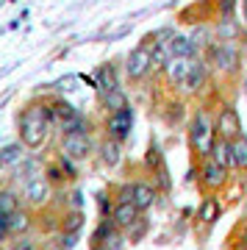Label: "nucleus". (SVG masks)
Here are the masks:
<instances>
[{
  "label": "nucleus",
  "instance_id": "0eeeda50",
  "mask_svg": "<svg viewBox=\"0 0 247 250\" xmlns=\"http://www.w3.org/2000/svg\"><path fill=\"white\" fill-rule=\"evenodd\" d=\"M64 156L67 159H86L89 153V136L86 134H70L64 136Z\"/></svg>",
  "mask_w": 247,
  "mask_h": 250
},
{
  "label": "nucleus",
  "instance_id": "473e14b6",
  "mask_svg": "<svg viewBox=\"0 0 247 250\" xmlns=\"http://www.w3.org/2000/svg\"><path fill=\"white\" fill-rule=\"evenodd\" d=\"M245 6H247V0H245Z\"/></svg>",
  "mask_w": 247,
  "mask_h": 250
},
{
  "label": "nucleus",
  "instance_id": "bb28decb",
  "mask_svg": "<svg viewBox=\"0 0 247 250\" xmlns=\"http://www.w3.org/2000/svg\"><path fill=\"white\" fill-rule=\"evenodd\" d=\"M230 11H233V0H222V20H230Z\"/></svg>",
  "mask_w": 247,
  "mask_h": 250
},
{
  "label": "nucleus",
  "instance_id": "1a4fd4ad",
  "mask_svg": "<svg viewBox=\"0 0 247 250\" xmlns=\"http://www.w3.org/2000/svg\"><path fill=\"white\" fill-rule=\"evenodd\" d=\"M25 197L31 200V203L42 206L47 197H50V184L42 178V175H36V178H28L25 184Z\"/></svg>",
  "mask_w": 247,
  "mask_h": 250
},
{
  "label": "nucleus",
  "instance_id": "a878e982",
  "mask_svg": "<svg viewBox=\"0 0 247 250\" xmlns=\"http://www.w3.org/2000/svg\"><path fill=\"white\" fill-rule=\"evenodd\" d=\"M9 231H11V228H9V214H3V211H0V239H3Z\"/></svg>",
  "mask_w": 247,
  "mask_h": 250
},
{
  "label": "nucleus",
  "instance_id": "dca6fc26",
  "mask_svg": "<svg viewBox=\"0 0 247 250\" xmlns=\"http://www.w3.org/2000/svg\"><path fill=\"white\" fill-rule=\"evenodd\" d=\"M206 83V64L203 62H194L192 67V75H189V83H186V89L189 92H197L200 86Z\"/></svg>",
  "mask_w": 247,
  "mask_h": 250
},
{
  "label": "nucleus",
  "instance_id": "9b49d317",
  "mask_svg": "<svg viewBox=\"0 0 247 250\" xmlns=\"http://www.w3.org/2000/svg\"><path fill=\"white\" fill-rule=\"evenodd\" d=\"M153 200H156V189L150 184H133V206L144 211V208H150Z\"/></svg>",
  "mask_w": 247,
  "mask_h": 250
},
{
  "label": "nucleus",
  "instance_id": "f257e3e1",
  "mask_svg": "<svg viewBox=\"0 0 247 250\" xmlns=\"http://www.w3.org/2000/svg\"><path fill=\"white\" fill-rule=\"evenodd\" d=\"M50 108L44 106H31L22 111L20 117V136H22V145L25 147H39V145L47 139V131H50Z\"/></svg>",
  "mask_w": 247,
  "mask_h": 250
},
{
  "label": "nucleus",
  "instance_id": "a211bd4d",
  "mask_svg": "<svg viewBox=\"0 0 247 250\" xmlns=\"http://www.w3.org/2000/svg\"><path fill=\"white\" fill-rule=\"evenodd\" d=\"M97 83H100V89L106 92H117V78H114V70L111 67H103V70L97 72Z\"/></svg>",
  "mask_w": 247,
  "mask_h": 250
},
{
  "label": "nucleus",
  "instance_id": "ddd939ff",
  "mask_svg": "<svg viewBox=\"0 0 247 250\" xmlns=\"http://www.w3.org/2000/svg\"><path fill=\"white\" fill-rule=\"evenodd\" d=\"M167 47H169V59H178V56H192L194 42H189L186 36H172L167 42Z\"/></svg>",
  "mask_w": 247,
  "mask_h": 250
},
{
  "label": "nucleus",
  "instance_id": "cd10ccee",
  "mask_svg": "<svg viewBox=\"0 0 247 250\" xmlns=\"http://www.w3.org/2000/svg\"><path fill=\"white\" fill-rule=\"evenodd\" d=\"M75 245V233H67V236H62V248H72Z\"/></svg>",
  "mask_w": 247,
  "mask_h": 250
},
{
  "label": "nucleus",
  "instance_id": "b1692460",
  "mask_svg": "<svg viewBox=\"0 0 247 250\" xmlns=\"http://www.w3.org/2000/svg\"><path fill=\"white\" fill-rule=\"evenodd\" d=\"M217 214H220V203H217V200H206L203 208H200V220L214 223V220H217Z\"/></svg>",
  "mask_w": 247,
  "mask_h": 250
},
{
  "label": "nucleus",
  "instance_id": "393cba45",
  "mask_svg": "<svg viewBox=\"0 0 247 250\" xmlns=\"http://www.w3.org/2000/svg\"><path fill=\"white\" fill-rule=\"evenodd\" d=\"M81 223H83V217H81L78 211H75V214L67 217V223H64V231H67V233H75V231L81 228Z\"/></svg>",
  "mask_w": 247,
  "mask_h": 250
},
{
  "label": "nucleus",
  "instance_id": "f8f14e48",
  "mask_svg": "<svg viewBox=\"0 0 247 250\" xmlns=\"http://www.w3.org/2000/svg\"><path fill=\"white\" fill-rule=\"evenodd\" d=\"M203 181H206V187H211V189L222 187V181H225V167H222V164H217V161L211 159L203 167Z\"/></svg>",
  "mask_w": 247,
  "mask_h": 250
},
{
  "label": "nucleus",
  "instance_id": "c756f323",
  "mask_svg": "<svg viewBox=\"0 0 247 250\" xmlns=\"http://www.w3.org/2000/svg\"><path fill=\"white\" fill-rule=\"evenodd\" d=\"M242 242H245V248H247V231H245V239H242Z\"/></svg>",
  "mask_w": 247,
  "mask_h": 250
},
{
  "label": "nucleus",
  "instance_id": "c85d7f7f",
  "mask_svg": "<svg viewBox=\"0 0 247 250\" xmlns=\"http://www.w3.org/2000/svg\"><path fill=\"white\" fill-rule=\"evenodd\" d=\"M14 250H31V245H28V242H20V245H17Z\"/></svg>",
  "mask_w": 247,
  "mask_h": 250
},
{
  "label": "nucleus",
  "instance_id": "2eb2a0df",
  "mask_svg": "<svg viewBox=\"0 0 247 250\" xmlns=\"http://www.w3.org/2000/svg\"><path fill=\"white\" fill-rule=\"evenodd\" d=\"M211 156H214V161H217V164H222V167L233 164V159H230V142H228V139H220V142L214 145Z\"/></svg>",
  "mask_w": 247,
  "mask_h": 250
},
{
  "label": "nucleus",
  "instance_id": "412c9836",
  "mask_svg": "<svg viewBox=\"0 0 247 250\" xmlns=\"http://www.w3.org/2000/svg\"><path fill=\"white\" fill-rule=\"evenodd\" d=\"M0 159H3V164H17V161L22 159V147H20V145H6V147L0 150Z\"/></svg>",
  "mask_w": 247,
  "mask_h": 250
},
{
  "label": "nucleus",
  "instance_id": "f3484780",
  "mask_svg": "<svg viewBox=\"0 0 247 250\" xmlns=\"http://www.w3.org/2000/svg\"><path fill=\"white\" fill-rule=\"evenodd\" d=\"M50 114H53V120H59V123H70L72 117H78V111H75V108L70 106V103H62V100H59V103H53V108H50Z\"/></svg>",
  "mask_w": 247,
  "mask_h": 250
},
{
  "label": "nucleus",
  "instance_id": "20e7f679",
  "mask_svg": "<svg viewBox=\"0 0 247 250\" xmlns=\"http://www.w3.org/2000/svg\"><path fill=\"white\" fill-rule=\"evenodd\" d=\"M153 67V53L147 47H133L131 53H128V64H125V70L131 78H144Z\"/></svg>",
  "mask_w": 247,
  "mask_h": 250
},
{
  "label": "nucleus",
  "instance_id": "2f4dec72",
  "mask_svg": "<svg viewBox=\"0 0 247 250\" xmlns=\"http://www.w3.org/2000/svg\"><path fill=\"white\" fill-rule=\"evenodd\" d=\"M0 167H3V159H0Z\"/></svg>",
  "mask_w": 247,
  "mask_h": 250
},
{
  "label": "nucleus",
  "instance_id": "4be33fe9",
  "mask_svg": "<svg viewBox=\"0 0 247 250\" xmlns=\"http://www.w3.org/2000/svg\"><path fill=\"white\" fill-rule=\"evenodd\" d=\"M117 161H120V147H117V142H106L103 145V164L106 167H114Z\"/></svg>",
  "mask_w": 247,
  "mask_h": 250
},
{
  "label": "nucleus",
  "instance_id": "4468645a",
  "mask_svg": "<svg viewBox=\"0 0 247 250\" xmlns=\"http://www.w3.org/2000/svg\"><path fill=\"white\" fill-rule=\"evenodd\" d=\"M230 159H233V167H247V139L239 136L230 142Z\"/></svg>",
  "mask_w": 247,
  "mask_h": 250
},
{
  "label": "nucleus",
  "instance_id": "423d86ee",
  "mask_svg": "<svg viewBox=\"0 0 247 250\" xmlns=\"http://www.w3.org/2000/svg\"><path fill=\"white\" fill-rule=\"evenodd\" d=\"M131 125H133V111H131V108L111 114V117H108V134H111V139H114V142L125 139V136L131 134Z\"/></svg>",
  "mask_w": 247,
  "mask_h": 250
},
{
  "label": "nucleus",
  "instance_id": "aec40b11",
  "mask_svg": "<svg viewBox=\"0 0 247 250\" xmlns=\"http://www.w3.org/2000/svg\"><path fill=\"white\" fill-rule=\"evenodd\" d=\"M28 225H31V220H28V214H25V211H14V214L9 217V228H11L14 233L28 231Z\"/></svg>",
  "mask_w": 247,
  "mask_h": 250
},
{
  "label": "nucleus",
  "instance_id": "7ed1b4c3",
  "mask_svg": "<svg viewBox=\"0 0 247 250\" xmlns=\"http://www.w3.org/2000/svg\"><path fill=\"white\" fill-rule=\"evenodd\" d=\"M197 59H192V56H178V59H167V64H164V70H167V78L172 81V83H178V86H184L189 83V75H192V67Z\"/></svg>",
  "mask_w": 247,
  "mask_h": 250
},
{
  "label": "nucleus",
  "instance_id": "9d476101",
  "mask_svg": "<svg viewBox=\"0 0 247 250\" xmlns=\"http://www.w3.org/2000/svg\"><path fill=\"white\" fill-rule=\"evenodd\" d=\"M139 220V208L133 206V200H120V206L114 208V223L120 228H131Z\"/></svg>",
  "mask_w": 247,
  "mask_h": 250
},
{
  "label": "nucleus",
  "instance_id": "5701e85b",
  "mask_svg": "<svg viewBox=\"0 0 247 250\" xmlns=\"http://www.w3.org/2000/svg\"><path fill=\"white\" fill-rule=\"evenodd\" d=\"M0 211L3 214H14V211H20L17 208V197L11 195V192H0Z\"/></svg>",
  "mask_w": 247,
  "mask_h": 250
},
{
  "label": "nucleus",
  "instance_id": "6e6552de",
  "mask_svg": "<svg viewBox=\"0 0 247 250\" xmlns=\"http://www.w3.org/2000/svg\"><path fill=\"white\" fill-rule=\"evenodd\" d=\"M239 134H242V123H239L236 111L233 108H225L220 114V139L233 142V139H239Z\"/></svg>",
  "mask_w": 247,
  "mask_h": 250
},
{
  "label": "nucleus",
  "instance_id": "6ab92c4d",
  "mask_svg": "<svg viewBox=\"0 0 247 250\" xmlns=\"http://www.w3.org/2000/svg\"><path fill=\"white\" fill-rule=\"evenodd\" d=\"M106 108H111V114H117V111H125L128 108V100H125V95L120 89L117 92H108L106 95Z\"/></svg>",
  "mask_w": 247,
  "mask_h": 250
},
{
  "label": "nucleus",
  "instance_id": "39448f33",
  "mask_svg": "<svg viewBox=\"0 0 247 250\" xmlns=\"http://www.w3.org/2000/svg\"><path fill=\"white\" fill-rule=\"evenodd\" d=\"M208 56H211L214 67H220V70H225V72H233L239 67V53L230 45H225V42L211 45V47H208Z\"/></svg>",
  "mask_w": 247,
  "mask_h": 250
},
{
  "label": "nucleus",
  "instance_id": "72a5a7b5",
  "mask_svg": "<svg viewBox=\"0 0 247 250\" xmlns=\"http://www.w3.org/2000/svg\"><path fill=\"white\" fill-rule=\"evenodd\" d=\"M97 250H100V248H97Z\"/></svg>",
  "mask_w": 247,
  "mask_h": 250
},
{
  "label": "nucleus",
  "instance_id": "f03ea898",
  "mask_svg": "<svg viewBox=\"0 0 247 250\" xmlns=\"http://www.w3.org/2000/svg\"><path fill=\"white\" fill-rule=\"evenodd\" d=\"M192 142L200 156H208L214 150V145H217L214 142V125L208 120V114H203V111L194 117V123H192Z\"/></svg>",
  "mask_w": 247,
  "mask_h": 250
},
{
  "label": "nucleus",
  "instance_id": "7c9ffc66",
  "mask_svg": "<svg viewBox=\"0 0 247 250\" xmlns=\"http://www.w3.org/2000/svg\"><path fill=\"white\" fill-rule=\"evenodd\" d=\"M245 17H247V6H245Z\"/></svg>",
  "mask_w": 247,
  "mask_h": 250
}]
</instances>
